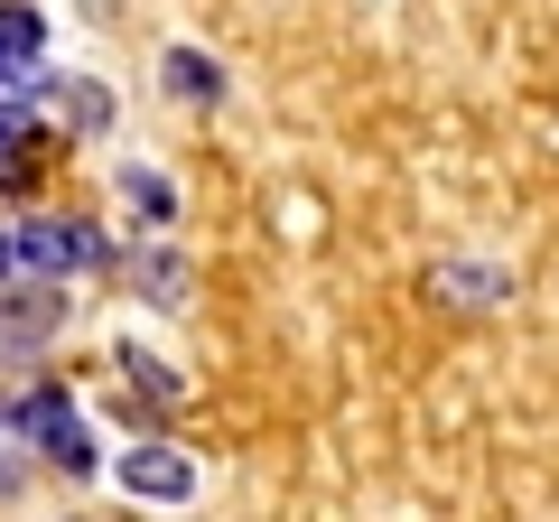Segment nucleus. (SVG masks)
Segmentation results:
<instances>
[{
    "label": "nucleus",
    "instance_id": "nucleus-1",
    "mask_svg": "<svg viewBox=\"0 0 559 522\" xmlns=\"http://www.w3.org/2000/svg\"><path fill=\"white\" fill-rule=\"evenodd\" d=\"M10 252L28 261V271H47V281H66V271H94V261H112V242L94 234V224H75V215H38V224H20L10 234Z\"/></svg>",
    "mask_w": 559,
    "mask_h": 522
},
{
    "label": "nucleus",
    "instance_id": "nucleus-2",
    "mask_svg": "<svg viewBox=\"0 0 559 522\" xmlns=\"http://www.w3.org/2000/svg\"><path fill=\"white\" fill-rule=\"evenodd\" d=\"M112 476H121V495H150V503H187L197 495V458H187V448H131Z\"/></svg>",
    "mask_w": 559,
    "mask_h": 522
},
{
    "label": "nucleus",
    "instance_id": "nucleus-3",
    "mask_svg": "<svg viewBox=\"0 0 559 522\" xmlns=\"http://www.w3.org/2000/svg\"><path fill=\"white\" fill-rule=\"evenodd\" d=\"M38 47H47V20L10 0V10H0V94H10V84H38Z\"/></svg>",
    "mask_w": 559,
    "mask_h": 522
},
{
    "label": "nucleus",
    "instance_id": "nucleus-4",
    "mask_svg": "<svg viewBox=\"0 0 559 522\" xmlns=\"http://www.w3.org/2000/svg\"><path fill=\"white\" fill-rule=\"evenodd\" d=\"M66 420H75V402H66L57 382H38V392H28V402L10 411V429H20L28 448H47V439H57V429H66Z\"/></svg>",
    "mask_w": 559,
    "mask_h": 522
},
{
    "label": "nucleus",
    "instance_id": "nucleus-5",
    "mask_svg": "<svg viewBox=\"0 0 559 522\" xmlns=\"http://www.w3.org/2000/svg\"><path fill=\"white\" fill-rule=\"evenodd\" d=\"M168 84H178L187 103H215V94H224V66L197 57V47H168Z\"/></svg>",
    "mask_w": 559,
    "mask_h": 522
},
{
    "label": "nucleus",
    "instance_id": "nucleus-6",
    "mask_svg": "<svg viewBox=\"0 0 559 522\" xmlns=\"http://www.w3.org/2000/svg\"><path fill=\"white\" fill-rule=\"evenodd\" d=\"M131 281L150 289V308H178V289H187V261H178V252H140V261H131Z\"/></svg>",
    "mask_w": 559,
    "mask_h": 522
},
{
    "label": "nucleus",
    "instance_id": "nucleus-7",
    "mask_svg": "<svg viewBox=\"0 0 559 522\" xmlns=\"http://www.w3.org/2000/svg\"><path fill=\"white\" fill-rule=\"evenodd\" d=\"M121 373H131V392H140V402H178V373H168V364L159 355H140V345H121Z\"/></svg>",
    "mask_w": 559,
    "mask_h": 522
},
{
    "label": "nucleus",
    "instance_id": "nucleus-8",
    "mask_svg": "<svg viewBox=\"0 0 559 522\" xmlns=\"http://www.w3.org/2000/svg\"><path fill=\"white\" fill-rule=\"evenodd\" d=\"M121 197H131L150 224H168V215H178V187H168L159 168H121Z\"/></svg>",
    "mask_w": 559,
    "mask_h": 522
},
{
    "label": "nucleus",
    "instance_id": "nucleus-9",
    "mask_svg": "<svg viewBox=\"0 0 559 522\" xmlns=\"http://www.w3.org/2000/svg\"><path fill=\"white\" fill-rule=\"evenodd\" d=\"M38 458H57V466H66V476H94V466H103V458H94V439H84V429H75V420H66V429H57V439H47V448H38Z\"/></svg>",
    "mask_w": 559,
    "mask_h": 522
},
{
    "label": "nucleus",
    "instance_id": "nucleus-10",
    "mask_svg": "<svg viewBox=\"0 0 559 522\" xmlns=\"http://www.w3.org/2000/svg\"><path fill=\"white\" fill-rule=\"evenodd\" d=\"M57 94H66V112H75V121H84V131H94V121H103V112H112V103H103V84H84V75H66V84H57Z\"/></svg>",
    "mask_w": 559,
    "mask_h": 522
},
{
    "label": "nucleus",
    "instance_id": "nucleus-11",
    "mask_svg": "<svg viewBox=\"0 0 559 522\" xmlns=\"http://www.w3.org/2000/svg\"><path fill=\"white\" fill-rule=\"evenodd\" d=\"M10 261H20V252H10V234H0V271H10Z\"/></svg>",
    "mask_w": 559,
    "mask_h": 522
}]
</instances>
